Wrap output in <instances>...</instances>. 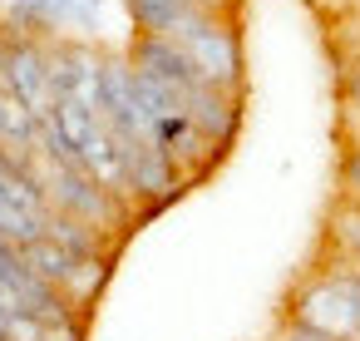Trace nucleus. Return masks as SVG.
<instances>
[{
  "label": "nucleus",
  "mask_w": 360,
  "mask_h": 341,
  "mask_svg": "<svg viewBox=\"0 0 360 341\" xmlns=\"http://www.w3.org/2000/svg\"><path fill=\"white\" fill-rule=\"evenodd\" d=\"M178 50L202 70V80H207L212 89L242 99V89H247V55H242V30H237V20H227V16H202V20L178 40Z\"/></svg>",
  "instance_id": "f03ea898"
},
{
  "label": "nucleus",
  "mask_w": 360,
  "mask_h": 341,
  "mask_svg": "<svg viewBox=\"0 0 360 341\" xmlns=\"http://www.w3.org/2000/svg\"><path fill=\"white\" fill-rule=\"evenodd\" d=\"M340 94H345L350 114H360V65H355V70H345V80H340Z\"/></svg>",
  "instance_id": "9b49d317"
},
{
  "label": "nucleus",
  "mask_w": 360,
  "mask_h": 341,
  "mask_svg": "<svg viewBox=\"0 0 360 341\" xmlns=\"http://www.w3.org/2000/svg\"><path fill=\"white\" fill-rule=\"evenodd\" d=\"M50 40H30V35H15L11 30V50H6V65H0V99L20 104L25 114H50V55H45Z\"/></svg>",
  "instance_id": "7ed1b4c3"
},
{
  "label": "nucleus",
  "mask_w": 360,
  "mask_h": 341,
  "mask_svg": "<svg viewBox=\"0 0 360 341\" xmlns=\"http://www.w3.org/2000/svg\"><path fill=\"white\" fill-rule=\"evenodd\" d=\"M355 11H360V0H355Z\"/></svg>",
  "instance_id": "ddd939ff"
},
{
  "label": "nucleus",
  "mask_w": 360,
  "mask_h": 341,
  "mask_svg": "<svg viewBox=\"0 0 360 341\" xmlns=\"http://www.w3.org/2000/svg\"><path fill=\"white\" fill-rule=\"evenodd\" d=\"M45 237L79 262H114L119 247H124V237H114L104 228H89L79 218H65V213H45Z\"/></svg>",
  "instance_id": "423d86ee"
},
{
  "label": "nucleus",
  "mask_w": 360,
  "mask_h": 341,
  "mask_svg": "<svg viewBox=\"0 0 360 341\" xmlns=\"http://www.w3.org/2000/svg\"><path fill=\"white\" fill-rule=\"evenodd\" d=\"M50 55V104L60 99H84L94 104V85H99V50L89 40H75V35H55L45 45Z\"/></svg>",
  "instance_id": "20e7f679"
},
{
  "label": "nucleus",
  "mask_w": 360,
  "mask_h": 341,
  "mask_svg": "<svg viewBox=\"0 0 360 341\" xmlns=\"http://www.w3.org/2000/svg\"><path fill=\"white\" fill-rule=\"evenodd\" d=\"M271 341H330V336H326V331H316V326H306V321L281 316V326L271 331Z\"/></svg>",
  "instance_id": "9d476101"
},
{
  "label": "nucleus",
  "mask_w": 360,
  "mask_h": 341,
  "mask_svg": "<svg viewBox=\"0 0 360 341\" xmlns=\"http://www.w3.org/2000/svg\"><path fill=\"white\" fill-rule=\"evenodd\" d=\"M340 208H360V144H350L340 159Z\"/></svg>",
  "instance_id": "1a4fd4ad"
},
{
  "label": "nucleus",
  "mask_w": 360,
  "mask_h": 341,
  "mask_svg": "<svg viewBox=\"0 0 360 341\" xmlns=\"http://www.w3.org/2000/svg\"><path fill=\"white\" fill-rule=\"evenodd\" d=\"M355 341H360V336H355Z\"/></svg>",
  "instance_id": "4468645a"
},
{
  "label": "nucleus",
  "mask_w": 360,
  "mask_h": 341,
  "mask_svg": "<svg viewBox=\"0 0 360 341\" xmlns=\"http://www.w3.org/2000/svg\"><path fill=\"white\" fill-rule=\"evenodd\" d=\"M183 119L212 144V149H232L237 144V134H242V99L237 94H222V89H212V85H202V89H193V94H183Z\"/></svg>",
  "instance_id": "39448f33"
},
{
  "label": "nucleus",
  "mask_w": 360,
  "mask_h": 341,
  "mask_svg": "<svg viewBox=\"0 0 360 341\" xmlns=\"http://www.w3.org/2000/svg\"><path fill=\"white\" fill-rule=\"evenodd\" d=\"M286 316L326 331L330 341H355L360 336V262L335 252V262L311 267L301 287L291 292Z\"/></svg>",
  "instance_id": "f257e3e1"
},
{
  "label": "nucleus",
  "mask_w": 360,
  "mask_h": 341,
  "mask_svg": "<svg viewBox=\"0 0 360 341\" xmlns=\"http://www.w3.org/2000/svg\"><path fill=\"white\" fill-rule=\"evenodd\" d=\"M20 262H25L40 282H50L55 292H65V287L75 282V272H79V257H70V252H65V247H55L50 237H40V242L20 247Z\"/></svg>",
  "instance_id": "0eeeda50"
},
{
  "label": "nucleus",
  "mask_w": 360,
  "mask_h": 341,
  "mask_svg": "<svg viewBox=\"0 0 360 341\" xmlns=\"http://www.w3.org/2000/svg\"><path fill=\"white\" fill-rule=\"evenodd\" d=\"M6 50H11V25L0 20V65H6Z\"/></svg>",
  "instance_id": "f8f14e48"
},
{
  "label": "nucleus",
  "mask_w": 360,
  "mask_h": 341,
  "mask_svg": "<svg viewBox=\"0 0 360 341\" xmlns=\"http://www.w3.org/2000/svg\"><path fill=\"white\" fill-rule=\"evenodd\" d=\"M55 6V20H60V30H99V20H104V6L109 0H50Z\"/></svg>",
  "instance_id": "6e6552de"
}]
</instances>
